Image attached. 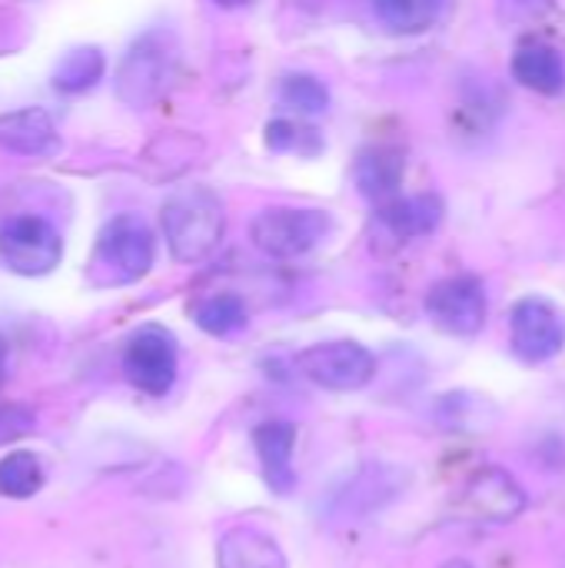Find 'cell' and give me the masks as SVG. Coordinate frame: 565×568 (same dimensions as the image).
I'll use <instances>...</instances> for the list:
<instances>
[{"mask_svg": "<svg viewBox=\"0 0 565 568\" xmlns=\"http://www.w3.org/2000/svg\"><path fill=\"white\" fill-rule=\"evenodd\" d=\"M160 226L176 263H200L223 240V200L206 186H183L163 200Z\"/></svg>", "mask_w": 565, "mask_h": 568, "instance_id": "obj_1", "label": "cell"}, {"mask_svg": "<svg viewBox=\"0 0 565 568\" xmlns=\"http://www.w3.org/2000/svg\"><path fill=\"white\" fill-rule=\"evenodd\" d=\"M157 260V236L137 213H120L97 233L90 276L100 286H127L143 280Z\"/></svg>", "mask_w": 565, "mask_h": 568, "instance_id": "obj_2", "label": "cell"}, {"mask_svg": "<svg viewBox=\"0 0 565 568\" xmlns=\"http://www.w3.org/2000/svg\"><path fill=\"white\" fill-rule=\"evenodd\" d=\"M333 233V216L316 206H266L250 223L253 246L270 260H296Z\"/></svg>", "mask_w": 565, "mask_h": 568, "instance_id": "obj_3", "label": "cell"}, {"mask_svg": "<svg viewBox=\"0 0 565 568\" xmlns=\"http://www.w3.org/2000/svg\"><path fill=\"white\" fill-rule=\"evenodd\" d=\"M176 70V43L163 30H150L130 43L117 70V97L140 110L163 97Z\"/></svg>", "mask_w": 565, "mask_h": 568, "instance_id": "obj_4", "label": "cell"}, {"mask_svg": "<svg viewBox=\"0 0 565 568\" xmlns=\"http://www.w3.org/2000/svg\"><path fill=\"white\" fill-rule=\"evenodd\" d=\"M63 240L60 230L33 213H17L0 223V263L27 280L47 276L60 266Z\"/></svg>", "mask_w": 565, "mask_h": 568, "instance_id": "obj_5", "label": "cell"}, {"mask_svg": "<svg viewBox=\"0 0 565 568\" xmlns=\"http://www.w3.org/2000/svg\"><path fill=\"white\" fill-rule=\"evenodd\" d=\"M296 369L303 373V379L326 393H356L373 383L376 359L366 346L353 339H330L303 349L296 356Z\"/></svg>", "mask_w": 565, "mask_h": 568, "instance_id": "obj_6", "label": "cell"}, {"mask_svg": "<svg viewBox=\"0 0 565 568\" xmlns=\"http://www.w3.org/2000/svg\"><path fill=\"white\" fill-rule=\"evenodd\" d=\"M180 349L170 329L140 326L123 346V373L147 396H167L176 383Z\"/></svg>", "mask_w": 565, "mask_h": 568, "instance_id": "obj_7", "label": "cell"}, {"mask_svg": "<svg viewBox=\"0 0 565 568\" xmlns=\"http://www.w3.org/2000/svg\"><path fill=\"white\" fill-rule=\"evenodd\" d=\"M509 343L529 366L556 359L565 346V316L559 306L543 296L519 300L509 313Z\"/></svg>", "mask_w": 565, "mask_h": 568, "instance_id": "obj_8", "label": "cell"}, {"mask_svg": "<svg viewBox=\"0 0 565 568\" xmlns=\"http://www.w3.org/2000/svg\"><path fill=\"white\" fill-rule=\"evenodd\" d=\"M486 286L470 273L440 280L426 293V316L450 336H476L486 326Z\"/></svg>", "mask_w": 565, "mask_h": 568, "instance_id": "obj_9", "label": "cell"}, {"mask_svg": "<svg viewBox=\"0 0 565 568\" xmlns=\"http://www.w3.org/2000/svg\"><path fill=\"white\" fill-rule=\"evenodd\" d=\"M410 486V469L396 463H366L340 493L330 499L333 519H366L386 506H393Z\"/></svg>", "mask_w": 565, "mask_h": 568, "instance_id": "obj_10", "label": "cell"}, {"mask_svg": "<svg viewBox=\"0 0 565 568\" xmlns=\"http://www.w3.org/2000/svg\"><path fill=\"white\" fill-rule=\"evenodd\" d=\"M463 509L483 523H513L526 509V489L500 466L480 469L463 489Z\"/></svg>", "mask_w": 565, "mask_h": 568, "instance_id": "obj_11", "label": "cell"}, {"mask_svg": "<svg viewBox=\"0 0 565 568\" xmlns=\"http://www.w3.org/2000/svg\"><path fill=\"white\" fill-rule=\"evenodd\" d=\"M253 446H256V459H260L266 486L276 496H290L296 489V469H293L296 426L286 423V419H270V423L256 426Z\"/></svg>", "mask_w": 565, "mask_h": 568, "instance_id": "obj_12", "label": "cell"}, {"mask_svg": "<svg viewBox=\"0 0 565 568\" xmlns=\"http://www.w3.org/2000/svg\"><path fill=\"white\" fill-rule=\"evenodd\" d=\"M0 150L13 156H53L60 150L53 116L40 106L0 113Z\"/></svg>", "mask_w": 565, "mask_h": 568, "instance_id": "obj_13", "label": "cell"}, {"mask_svg": "<svg viewBox=\"0 0 565 568\" xmlns=\"http://www.w3.org/2000/svg\"><path fill=\"white\" fill-rule=\"evenodd\" d=\"M353 176H356V186L366 200H376V203H390L406 176V156L400 146H390V143H376V146H366L360 156H356V166H353Z\"/></svg>", "mask_w": 565, "mask_h": 568, "instance_id": "obj_14", "label": "cell"}, {"mask_svg": "<svg viewBox=\"0 0 565 568\" xmlns=\"http://www.w3.org/2000/svg\"><path fill=\"white\" fill-rule=\"evenodd\" d=\"M216 568H286V556L273 536L253 526H236L216 542Z\"/></svg>", "mask_w": 565, "mask_h": 568, "instance_id": "obj_15", "label": "cell"}, {"mask_svg": "<svg viewBox=\"0 0 565 568\" xmlns=\"http://www.w3.org/2000/svg\"><path fill=\"white\" fill-rule=\"evenodd\" d=\"M443 200L436 193H413V196H393L380 206V223L396 240H416L433 233L443 223Z\"/></svg>", "mask_w": 565, "mask_h": 568, "instance_id": "obj_16", "label": "cell"}, {"mask_svg": "<svg viewBox=\"0 0 565 568\" xmlns=\"http://www.w3.org/2000/svg\"><path fill=\"white\" fill-rule=\"evenodd\" d=\"M513 77L536 93L556 97L565 90L563 53L549 43H523L513 53Z\"/></svg>", "mask_w": 565, "mask_h": 568, "instance_id": "obj_17", "label": "cell"}, {"mask_svg": "<svg viewBox=\"0 0 565 568\" xmlns=\"http://www.w3.org/2000/svg\"><path fill=\"white\" fill-rule=\"evenodd\" d=\"M433 419L450 433H490L500 419V409L476 393H446L436 403Z\"/></svg>", "mask_w": 565, "mask_h": 568, "instance_id": "obj_18", "label": "cell"}, {"mask_svg": "<svg viewBox=\"0 0 565 568\" xmlns=\"http://www.w3.org/2000/svg\"><path fill=\"white\" fill-rule=\"evenodd\" d=\"M103 70H107V57L100 47H77V50L63 53L60 63L53 67V90L87 93L103 80Z\"/></svg>", "mask_w": 565, "mask_h": 568, "instance_id": "obj_19", "label": "cell"}, {"mask_svg": "<svg viewBox=\"0 0 565 568\" xmlns=\"http://www.w3.org/2000/svg\"><path fill=\"white\" fill-rule=\"evenodd\" d=\"M380 20L393 30V33H423L430 30L450 0H373Z\"/></svg>", "mask_w": 565, "mask_h": 568, "instance_id": "obj_20", "label": "cell"}, {"mask_svg": "<svg viewBox=\"0 0 565 568\" xmlns=\"http://www.w3.org/2000/svg\"><path fill=\"white\" fill-rule=\"evenodd\" d=\"M193 323L210 336H233L246 326V303L236 293H213L193 306Z\"/></svg>", "mask_w": 565, "mask_h": 568, "instance_id": "obj_21", "label": "cell"}, {"mask_svg": "<svg viewBox=\"0 0 565 568\" xmlns=\"http://www.w3.org/2000/svg\"><path fill=\"white\" fill-rule=\"evenodd\" d=\"M43 486V459L30 449H17L0 459V496L30 499Z\"/></svg>", "mask_w": 565, "mask_h": 568, "instance_id": "obj_22", "label": "cell"}, {"mask_svg": "<svg viewBox=\"0 0 565 568\" xmlns=\"http://www.w3.org/2000/svg\"><path fill=\"white\" fill-rule=\"evenodd\" d=\"M280 103L296 113H323L330 106V90L313 73H286L276 90Z\"/></svg>", "mask_w": 565, "mask_h": 568, "instance_id": "obj_23", "label": "cell"}, {"mask_svg": "<svg viewBox=\"0 0 565 568\" xmlns=\"http://www.w3.org/2000/svg\"><path fill=\"white\" fill-rule=\"evenodd\" d=\"M266 146L273 153H296V156H316L323 150V136L296 120H270L266 123Z\"/></svg>", "mask_w": 565, "mask_h": 568, "instance_id": "obj_24", "label": "cell"}, {"mask_svg": "<svg viewBox=\"0 0 565 568\" xmlns=\"http://www.w3.org/2000/svg\"><path fill=\"white\" fill-rule=\"evenodd\" d=\"M33 423H37V419H33V409H30V406H17V403L0 406V446H7V443L27 436V433L33 429Z\"/></svg>", "mask_w": 565, "mask_h": 568, "instance_id": "obj_25", "label": "cell"}, {"mask_svg": "<svg viewBox=\"0 0 565 568\" xmlns=\"http://www.w3.org/2000/svg\"><path fill=\"white\" fill-rule=\"evenodd\" d=\"M3 376H7V343L0 336V386H3Z\"/></svg>", "mask_w": 565, "mask_h": 568, "instance_id": "obj_26", "label": "cell"}, {"mask_svg": "<svg viewBox=\"0 0 565 568\" xmlns=\"http://www.w3.org/2000/svg\"><path fill=\"white\" fill-rule=\"evenodd\" d=\"M440 568H476L473 562H466V559H450V562H443Z\"/></svg>", "mask_w": 565, "mask_h": 568, "instance_id": "obj_27", "label": "cell"}, {"mask_svg": "<svg viewBox=\"0 0 565 568\" xmlns=\"http://www.w3.org/2000/svg\"><path fill=\"white\" fill-rule=\"evenodd\" d=\"M220 7H240V3H246V0H216Z\"/></svg>", "mask_w": 565, "mask_h": 568, "instance_id": "obj_28", "label": "cell"}, {"mask_svg": "<svg viewBox=\"0 0 565 568\" xmlns=\"http://www.w3.org/2000/svg\"><path fill=\"white\" fill-rule=\"evenodd\" d=\"M563 568H565V562H563Z\"/></svg>", "mask_w": 565, "mask_h": 568, "instance_id": "obj_29", "label": "cell"}]
</instances>
